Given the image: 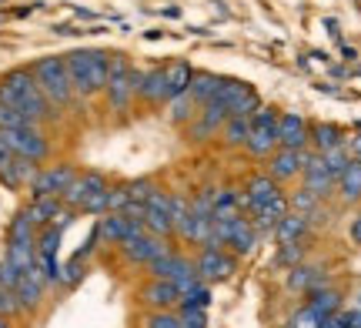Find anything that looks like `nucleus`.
<instances>
[{"label":"nucleus","instance_id":"1","mask_svg":"<svg viewBox=\"0 0 361 328\" xmlns=\"http://www.w3.org/2000/svg\"><path fill=\"white\" fill-rule=\"evenodd\" d=\"M0 104L17 107V111L27 114V121H34L37 128L44 121L54 118L51 101L44 97V91H40V84L30 67H17V71H7V74L0 78Z\"/></svg>","mask_w":361,"mask_h":328},{"label":"nucleus","instance_id":"2","mask_svg":"<svg viewBox=\"0 0 361 328\" xmlns=\"http://www.w3.org/2000/svg\"><path fill=\"white\" fill-rule=\"evenodd\" d=\"M67 74L74 84V94L80 97H94L107 87V71H111V54L97 51V47H80V51L64 54Z\"/></svg>","mask_w":361,"mask_h":328},{"label":"nucleus","instance_id":"3","mask_svg":"<svg viewBox=\"0 0 361 328\" xmlns=\"http://www.w3.org/2000/svg\"><path fill=\"white\" fill-rule=\"evenodd\" d=\"M258 238L261 231L255 228V221L247 214H238V218H228V221H214L207 248H228L238 258H247L251 251L258 248Z\"/></svg>","mask_w":361,"mask_h":328},{"label":"nucleus","instance_id":"4","mask_svg":"<svg viewBox=\"0 0 361 328\" xmlns=\"http://www.w3.org/2000/svg\"><path fill=\"white\" fill-rule=\"evenodd\" d=\"M30 71H34V78H37L44 97L51 101V107H67L74 101V84H71L64 57H40Z\"/></svg>","mask_w":361,"mask_h":328},{"label":"nucleus","instance_id":"5","mask_svg":"<svg viewBox=\"0 0 361 328\" xmlns=\"http://www.w3.org/2000/svg\"><path fill=\"white\" fill-rule=\"evenodd\" d=\"M278 118L281 111L274 107H258V114L251 118V131H247V141H245V151L247 158H271L278 151Z\"/></svg>","mask_w":361,"mask_h":328},{"label":"nucleus","instance_id":"6","mask_svg":"<svg viewBox=\"0 0 361 328\" xmlns=\"http://www.w3.org/2000/svg\"><path fill=\"white\" fill-rule=\"evenodd\" d=\"M194 258V272L201 281H207L211 288L221 285V281H231L234 272H238V255H231L228 248H197L191 255Z\"/></svg>","mask_w":361,"mask_h":328},{"label":"nucleus","instance_id":"7","mask_svg":"<svg viewBox=\"0 0 361 328\" xmlns=\"http://www.w3.org/2000/svg\"><path fill=\"white\" fill-rule=\"evenodd\" d=\"M0 141L11 147L13 154L34 161V164H40V161L51 158V141L44 138V131H40L37 124H30V128H11V131H0Z\"/></svg>","mask_w":361,"mask_h":328},{"label":"nucleus","instance_id":"8","mask_svg":"<svg viewBox=\"0 0 361 328\" xmlns=\"http://www.w3.org/2000/svg\"><path fill=\"white\" fill-rule=\"evenodd\" d=\"M78 164H67V161H61V164H40V171L34 174V181L27 184V191H30V198H61L71 188V181L78 178Z\"/></svg>","mask_w":361,"mask_h":328},{"label":"nucleus","instance_id":"9","mask_svg":"<svg viewBox=\"0 0 361 328\" xmlns=\"http://www.w3.org/2000/svg\"><path fill=\"white\" fill-rule=\"evenodd\" d=\"M214 101L224 104L228 114H238V118H255L261 107L258 91H255L251 84H245V80H231V78H224V84H221V91Z\"/></svg>","mask_w":361,"mask_h":328},{"label":"nucleus","instance_id":"10","mask_svg":"<svg viewBox=\"0 0 361 328\" xmlns=\"http://www.w3.org/2000/svg\"><path fill=\"white\" fill-rule=\"evenodd\" d=\"M107 101L114 111H124L130 104V97H134V67L121 57V54H111V71H107Z\"/></svg>","mask_w":361,"mask_h":328},{"label":"nucleus","instance_id":"11","mask_svg":"<svg viewBox=\"0 0 361 328\" xmlns=\"http://www.w3.org/2000/svg\"><path fill=\"white\" fill-rule=\"evenodd\" d=\"M137 302H141L144 312H178L180 291L168 278H147L137 288Z\"/></svg>","mask_w":361,"mask_h":328},{"label":"nucleus","instance_id":"12","mask_svg":"<svg viewBox=\"0 0 361 328\" xmlns=\"http://www.w3.org/2000/svg\"><path fill=\"white\" fill-rule=\"evenodd\" d=\"M94 228H97V235H101V245H114V248H121V245L134 241L137 235H144V224L128 218L124 211H107V214H101V221L94 224Z\"/></svg>","mask_w":361,"mask_h":328},{"label":"nucleus","instance_id":"13","mask_svg":"<svg viewBox=\"0 0 361 328\" xmlns=\"http://www.w3.org/2000/svg\"><path fill=\"white\" fill-rule=\"evenodd\" d=\"M278 195H284L281 184L274 181L268 171H251V174L245 178V184H241V211L251 214V211H258L261 205L274 201Z\"/></svg>","mask_w":361,"mask_h":328},{"label":"nucleus","instance_id":"14","mask_svg":"<svg viewBox=\"0 0 361 328\" xmlns=\"http://www.w3.org/2000/svg\"><path fill=\"white\" fill-rule=\"evenodd\" d=\"M37 171H40V164L20 158V154H13L11 147L0 141V184H4L7 191H20V188H27V184L34 181Z\"/></svg>","mask_w":361,"mask_h":328},{"label":"nucleus","instance_id":"15","mask_svg":"<svg viewBox=\"0 0 361 328\" xmlns=\"http://www.w3.org/2000/svg\"><path fill=\"white\" fill-rule=\"evenodd\" d=\"M228 118H231V114H228V107L224 104H218V101L204 104L191 121H188V124H184V128H188V141H191V145H204V141H211Z\"/></svg>","mask_w":361,"mask_h":328},{"label":"nucleus","instance_id":"16","mask_svg":"<svg viewBox=\"0 0 361 328\" xmlns=\"http://www.w3.org/2000/svg\"><path fill=\"white\" fill-rule=\"evenodd\" d=\"M47 278L40 272V265L20 272V281H17V298H20V308H24V318H34L44 308V298H47Z\"/></svg>","mask_w":361,"mask_h":328},{"label":"nucleus","instance_id":"17","mask_svg":"<svg viewBox=\"0 0 361 328\" xmlns=\"http://www.w3.org/2000/svg\"><path fill=\"white\" fill-rule=\"evenodd\" d=\"M171 248L168 238H157V235H137L134 241H128V245H121V258L130 265V268H147V265L154 262L157 255H164V251Z\"/></svg>","mask_w":361,"mask_h":328},{"label":"nucleus","instance_id":"18","mask_svg":"<svg viewBox=\"0 0 361 328\" xmlns=\"http://www.w3.org/2000/svg\"><path fill=\"white\" fill-rule=\"evenodd\" d=\"M308 147H301V151H291V147H278L271 158H264L268 161V174L274 178V181L281 184H291V181H298L301 178V171H305V161H308Z\"/></svg>","mask_w":361,"mask_h":328},{"label":"nucleus","instance_id":"19","mask_svg":"<svg viewBox=\"0 0 361 328\" xmlns=\"http://www.w3.org/2000/svg\"><path fill=\"white\" fill-rule=\"evenodd\" d=\"M107 184H111V181H107V174H104V171H97V168L78 171V178H74V181H71V188H67L64 195H61V201H64V208H74V211H78L90 195L104 191Z\"/></svg>","mask_w":361,"mask_h":328},{"label":"nucleus","instance_id":"20","mask_svg":"<svg viewBox=\"0 0 361 328\" xmlns=\"http://www.w3.org/2000/svg\"><path fill=\"white\" fill-rule=\"evenodd\" d=\"M308 145H311V124L305 121V114L281 111V118H278V147L301 151V147H308Z\"/></svg>","mask_w":361,"mask_h":328},{"label":"nucleus","instance_id":"21","mask_svg":"<svg viewBox=\"0 0 361 328\" xmlns=\"http://www.w3.org/2000/svg\"><path fill=\"white\" fill-rule=\"evenodd\" d=\"M301 188H308L311 195H318L322 201L335 195L338 181H335V174L324 168L322 154H308V161H305V171H301Z\"/></svg>","mask_w":361,"mask_h":328},{"label":"nucleus","instance_id":"22","mask_svg":"<svg viewBox=\"0 0 361 328\" xmlns=\"http://www.w3.org/2000/svg\"><path fill=\"white\" fill-rule=\"evenodd\" d=\"M61 208H64V201H61V198H30V201H27L24 208V218L30 224H34V228H47V224H54V218H57V214H61Z\"/></svg>","mask_w":361,"mask_h":328},{"label":"nucleus","instance_id":"23","mask_svg":"<svg viewBox=\"0 0 361 328\" xmlns=\"http://www.w3.org/2000/svg\"><path fill=\"white\" fill-rule=\"evenodd\" d=\"M291 275H288V288L291 291H301V295H311V291H318L328 285V275H324V268H314V265H295V268H288Z\"/></svg>","mask_w":361,"mask_h":328},{"label":"nucleus","instance_id":"24","mask_svg":"<svg viewBox=\"0 0 361 328\" xmlns=\"http://www.w3.org/2000/svg\"><path fill=\"white\" fill-rule=\"evenodd\" d=\"M221 84H224L221 74H211V71H194L191 84H188V94H191V101L197 107H204V104H211V101L218 97Z\"/></svg>","mask_w":361,"mask_h":328},{"label":"nucleus","instance_id":"25","mask_svg":"<svg viewBox=\"0 0 361 328\" xmlns=\"http://www.w3.org/2000/svg\"><path fill=\"white\" fill-rule=\"evenodd\" d=\"M245 214L241 211V188H214L211 195V218L214 221H228V218H238Z\"/></svg>","mask_w":361,"mask_h":328},{"label":"nucleus","instance_id":"26","mask_svg":"<svg viewBox=\"0 0 361 328\" xmlns=\"http://www.w3.org/2000/svg\"><path fill=\"white\" fill-rule=\"evenodd\" d=\"M311 231V221L305 214H298V211H288L281 221L274 224V238H278V245H288V241H305Z\"/></svg>","mask_w":361,"mask_h":328},{"label":"nucleus","instance_id":"27","mask_svg":"<svg viewBox=\"0 0 361 328\" xmlns=\"http://www.w3.org/2000/svg\"><path fill=\"white\" fill-rule=\"evenodd\" d=\"M288 211H291V205H288V198L278 195L274 201H268V205H261L258 211H251L247 218L255 221V228H258V231H274V224L281 221V218L288 214Z\"/></svg>","mask_w":361,"mask_h":328},{"label":"nucleus","instance_id":"28","mask_svg":"<svg viewBox=\"0 0 361 328\" xmlns=\"http://www.w3.org/2000/svg\"><path fill=\"white\" fill-rule=\"evenodd\" d=\"M247 131H251V118H238V114H231V118L221 124V145L228 147V151H238V147H245L247 141Z\"/></svg>","mask_w":361,"mask_h":328},{"label":"nucleus","instance_id":"29","mask_svg":"<svg viewBox=\"0 0 361 328\" xmlns=\"http://www.w3.org/2000/svg\"><path fill=\"white\" fill-rule=\"evenodd\" d=\"M338 195H341V201H345V205L361 201V158H351L348 161L345 174L338 178Z\"/></svg>","mask_w":361,"mask_h":328},{"label":"nucleus","instance_id":"30","mask_svg":"<svg viewBox=\"0 0 361 328\" xmlns=\"http://www.w3.org/2000/svg\"><path fill=\"white\" fill-rule=\"evenodd\" d=\"M191 67L184 64V61H174V64L164 67V94H168V101H174L178 94L188 91V84H191Z\"/></svg>","mask_w":361,"mask_h":328},{"label":"nucleus","instance_id":"31","mask_svg":"<svg viewBox=\"0 0 361 328\" xmlns=\"http://www.w3.org/2000/svg\"><path fill=\"white\" fill-rule=\"evenodd\" d=\"M311 145L318 147V154H324L331 147L345 145V131L338 124H311Z\"/></svg>","mask_w":361,"mask_h":328},{"label":"nucleus","instance_id":"32","mask_svg":"<svg viewBox=\"0 0 361 328\" xmlns=\"http://www.w3.org/2000/svg\"><path fill=\"white\" fill-rule=\"evenodd\" d=\"M308 305L318 312L322 318H331L335 312H341V291H335V288H318V291H311L308 295Z\"/></svg>","mask_w":361,"mask_h":328},{"label":"nucleus","instance_id":"33","mask_svg":"<svg viewBox=\"0 0 361 328\" xmlns=\"http://www.w3.org/2000/svg\"><path fill=\"white\" fill-rule=\"evenodd\" d=\"M141 224H144V231L147 235H157V238H174V221H171L164 211H157V208H147L144 205V218H141Z\"/></svg>","mask_w":361,"mask_h":328},{"label":"nucleus","instance_id":"34","mask_svg":"<svg viewBox=\"0 0 361 328\" xmlns=\"http://www.w3.org/2000/svg\"><path fill=\"white\" fill-rule=\"evenodd\" d=\"M288 205H291V211H298V214H305V218H314V211L322 208V198L318 195H311L308 188H298L295 195L288 198Z\"/></svg>","mask_w":361,"mask_h":328},{"label":"nucleus","instance_id":"35","mask_svg":"<svg viewBox=\"0 0 361 328\" xmlns=\"http://www.w3.org/2000/svg\"><path fill=\"white\" fill-rule=\"evenodd\" d=\"M84 275H87V262L78 258V255H71V262L61 265V288H78Z\"/></svg>","mask_w":361,"mask_h":328},{"label":"nucleus","instance_id":"36","mask_svg":"<svg viewBox=\"0 0 361 328\" xmlns=\"http://www.w3.org/2000/svg\"><path fill=\"white\" fill-rule=\"evenodd\" d=\"M7 241H37V228L24 218V211H17L7 224Z\"/></svg>","mask_w":361,"mask_h":328},{"label":"nucleus","instance_id":"37","mask_svg":"<svg viewBox=\"0 0 361 328\" xmlns=\"http://www.w3.org/2000/svg\"><path fill=\"white\" fill-rule=\"evenodd\" d=\"M305 255H308V245H305V241H288V245H278L274 262L284 265V268H295V265L305 262Z\"/></svg>","mask_w":361,"mask_h":328},{"label":"nucleus","instance_id":"38","mask_svg":"<svg viewBox=\"0 0 361 328\" xmlns=\"http://www.w3.org/2000/svg\"><path fill=\"white\" fill-rule=\"evenodd\" d=\"M211 305V285L207 281H197L191 288L180 295V305L178 308H207Z\"/></svg>","mask_w":361,"mask_h":328},{"label":"nucleus","instance_id":"39","mask_svg":"<svg viewBox=\"0 0 361 328\" xmlns=\"http://www.w3.org/2000/svg\"><path fill=\"white\" fill-rule=\"evenodd\" d=\"M197 111H201V107L194 104L191 94H188V91L178 94V97L171 101V121H174V124H188V121H191Z\"/></svg>","mask_w":361,"mask_h":328},{"label":"nucleus","instance_id":"40","mask_svg":"<svg viewBox=\"0 0 361 328\" xmlns=\"http://www.w3.org/2000/svg\"><path fill=\"white\" fill-rule=\"evenodd\" d=\"M322 161H324V168L335 174V181L345 174V168H348V161H351V154H348V147L341 145V147H331V151H324L322 154Z\"/></svg>","mask_w":361,"mask_h":328},{"label":"nucleus","instance_id":"41","mask_svg":"<svg viewBox=\"0 0 361 328\" xmlns=\"http://www.w3.org/2000/svg\"><path fill=\"white\" fill-rule=\"evenodd\" d=\"M124 184H128L130 201H141V205H147V198H151L157 188H161L154 178H134V181H124Z\"/></svg>","mask_w":361,"mask_h":328},{"label":"nucleus","instance_id":"42","mask_svg":"<svg viewBox=\"0 0 361 328\" xmlns=\"http://www.w3.org/2000/svg\"><path fill=\"white\" fill-rule=\"evenodd\" d=\"M322 328H361V308H341L331 318H324Z\"/></svg>","mask_w":361,"mask_h":328},{"label":"nucleus","instance_id":"43","mask_svg":"<svg viewBox=\"0 0 361 328\" xmlns=\"http://www.w3.org/2000/svg\"><path fill=\"white\" fill-rule=\"evenodd\" d=\"M322 325H324V318L318 315V312H314L308 302L301 305L295 315H291V322H288V328H322Z\"/></svg>","mask_w":361,"mask_h":328},{"label":"nucleus","instance_id":"44","mask_svg":"<svg viewBox=\"0 0 361 328\" xmlns=\"http://www.w3.org/2000/svg\"><path fill=\"white\" fill-rule=\"evenodd\" d=\"M0 315L11 318V322L24 318V308H20V298H17V291L4 288V285H0Z\"/></svg>","mask_w":361,"mask_h":328},{"label":"nucleus","instance_id":"45","mask_svg":"<svg viewBox=\"0 0 361 328\" xmlns=\"http://www.w3.org/2000/svg\"><path fill=\"white\" fill-rule=\"evenodd\" d=\"M34 121H27V114H20L17 107L0 104V131H11V128H30Z\"/></svg>","mask_w":361,"mask_h":328},{"label":"nucleus","instance_id":"46","mask_svg":"<svg viewBox=\"0 0 361 328\" xmlns=\"http://www.w3.org/2000/svg\"><path fill=\"white\" fill-rule=\"evenodd\" d=\"M141 328H180L178 312H147Z\"/></svg>","mask_w":361,"mask_h":328},{"label":"nucleus","instance_id":"47","mask_svg":"<svg viewBox=\"0 0 361 328\" xmlns=\"http://www.w3.org/2000/svg\"><path fill=\"white\" fill-rule=\"evenodd\" d=\"M180 328H207V308H178Z\"/></svg>","mask_w":361,"mask_h":328},{"label":"nucleus","instance_id":"48","mask_svg":"<svg viewBox=\"0 0 361 328\" xmlns=\"http://www.w3.org/2000/svg\"><path fill=\"white\" fill-rule=\"evenodd\" d=\"M107 188H111V184H107ZM107 188H104V191H97V195H90L87 201L78 208V214H97V218H101V214H107Z\"/></svg>","mask_w":361,"mask_h":328},{"label":"nucleus","instance_id":"49","mask_svg":"<svg viewBox=\"0 0 361 328\" xmlns=\"http://www.w3.org/2000/svg\"><path fill=\"white\" fill-rule=\"evenodd\" d=\"M130 205L128 184H111L107 188V211H124Z\"/></svg>","mask_w":361,"mask_h":328},{"label":"nucleus","instance_id":"50","mask_svg":"<svg viewBox=\"0 0 361 328\" xmlns=\"http://www.w3.org/2000/svg\"><path fill=\"white\" fill-rule=\"evenodd\" d=\"M348 238H351V245L361 248V214H355V221L348 224Z\"/></svg>","mask_w":361,"mask_h":328},{"label":"nucleus","instance_id":"51","mask_svg":"<svg viewBox=\"0 0 361 328\" xmlns=\"http://www.w3.org/2000/svg\"><path fill=\"white\" fill-rule=\"evenodd\" d=\"M345 147H348V154H351V158H361V134L348 138V141H345Z\"/></svg>","mask_w":361,"mask_h":328},{"label":"nucleus","instance_id":"52","mask_svg":"<svg viewBox=\"0 0 361 328\" xmlns=\"http://www.w3.org/2000/svg\"><path fill=\"white\" fill-rule=\"evenodd\" d=\"M0 328H13V322H11V318H4V315H0Z\"/></svg>","mask_w":361,"mask_h":328}]
</instances>
